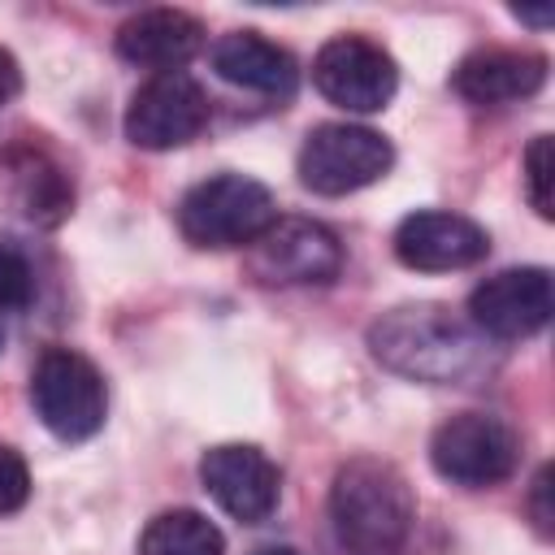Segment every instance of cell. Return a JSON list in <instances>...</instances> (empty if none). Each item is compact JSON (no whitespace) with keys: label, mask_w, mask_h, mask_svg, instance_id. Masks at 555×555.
Listing matches in <instances>:
<instances>
[{"label":"cell","mask_w":555,"mask_h":555,"mask_svg":"<svg viewBox=\"0 0 555 555\" xmlns=\"http://www.w3.org/2000/svg\"><path fill=\"white\" fill-rule=\"evenodd\" d=\"M126 139L134 147H147V152H169V147H182L191 143L204 126H208V95L204 87L182 74V69H169V74H152L126 104Z\"/></svg>","instance_id":"9c48e42d"},{"label":"cell","mask_w":555,"mask_h":555,"mask_svg":"<svg viewBox=\"0 0 555 555\" xmlns=\"http://www.w3.org/2000/svg\"><path fill=\"white\" fill-rule=\"evenodd\" d=\"M546 494H551V468L542 464L538 477H533V499H529V507H533V525H538L542 538L551 533V507H546Z\"/></svg>","instance_id":"44dd1931"},{"label":"cell","mask_w":555,"mask_h":555,"mask_svg":"<svg viewBox=\"0 0 555 555\" xmlns=\"http://www.w3.org/2000/svg\"><path fill=\"white\" fill-rule=\"evenodd\" d=\"M486 251H490V234L460 212L425 208V212L403 217L395 230V256L416 273L468 269V264L486 260Z\"/></svg>","instance_id":"7c38bea8"},{"label":"cell","mask_w":555,"mask_h":555,"mask_svg":"<svg viewBox=\"0 0 555 555\" xmlns=\"http://www.w3.org/2000/svg\"><path fill=\"white\" fill-rule=\"evenodd\" d=\"M416 520L408 477L373 455L347 460L330 486V529L343 555H399Z\"/></svg>","instance_id":"7a4b0ae2"},{"label":"cell","mask_w":555,"mask_h":555,"mask_svg":"<svg viewBox=\"0 0 555 555\" xmlns=\"http://www.w3.org/2000/svg\"><path fill=\"white\" fill-rule=\"evenodd\" d=\"M30 403L35 416L61 438V442H82L100 434L108 416V390L100 369L74 351V347H48L30 373Z\"/></svg>","instance_id":"277c9868"},{"label":"cell","mask_w":555,"mask_h":555,"mask_svg":"<svg viewBox=\"0 0 555 555\" xmlns=\"http://www.w3.org/2000/svg\"><path fill=\"white\" fill-rule=\"evenodd\" d=\"M199 48H204V26L199 17L182 9H147L121 22L117 30V56L139 69H156V74L186 65Z\"/></svg>","instance_id":"5bb4252c"},{"label":"cell","mask_w":555,"mask_h":555,"mask_svg":"<svg viewBox=\"0 0 555 555\" xmlns=\"http://www.w3.org/2000/svg\"><path fill=\"white\" fill-rule=\"evenodd\" d=\"M247 269L264 286H325L343 269V243L308 217H278L251 247Z\"/></svg>","instance_id":"52a82bcc"},{"label":"cell","mask_w":555,"mask_h":555,"mask_svg":"<svg viewBox=\"0 0 555 555\" xmlns=\"http://www.w3.org/2000/svg\"><path fill=\"white\" fill-rule=\"evenodd\" d=\"M551 308H555V291H551V273L542 264L503 269L468 295L473 330L486 338H499V343L538 334L551 321Z\"/></svg>","instance_id":"30bf717a"},{"label":"cell","mask_w":555,"mask_h":555,"mask_svg":"<svg viewBox=\"0 0 555 555\" xmlns=\"http://www.w3.org/2000/svg\"><path fill=\"white\" fill-rule=\"evenodd\" d=\"M312 87L347 113H377L399 87V65L364 35H334L312 56Z\"/></svg>","instance_id":"ba28073f"},{"label":"cell","mask_w":555,"mask_h":555,"mask_svg":"<svg viewBox=\"0 0 555 555\" xmlns=\"http://www.w3.org/2000/svg\"><path fill=\"white\" fill-rule=\"evenodd\" d=\"M13 186H17V204L30 221L39 225H56L69 217L74 208V186L61 173V165H52L39 152H22L13 156Z\"/></svg>","instance_id":"2e32d148"},{"label":"cell","mask_w":555,"mask_h":555,"mask_svg":"<svg viewBox=\"0 0 555 555\" xmlns=\"http://www.w3.org/2000/svg\"><path fill=\"white\" fill-rule=\"evenodd\" d=\"M26 499H30V468L13 447L0 442V516L17 512Z\"/></svg>","instance_id":"ffe728a7"},{"label":"cell","mask_w":555,"mask_h":555,"mask_svg":"<svg viewBox=\"0 0 555 555\" xmlns=\"http://www.w3.org/2000/svg\"><path fill=\"white\" fill-rule=\"evenodd\" d=\"M429 464L438 468V477H447L455 486L486 490L516 473L520 438L507 421H499L490 412H460L434 429Z\"/></svg>","instance_id":"5b68a950"},{"label":"cell","mask_w":555,"mask_h":555,"mask_svg":"<svg viewBox=\"0 0 555 555\" xmlns=\"http://www.w3.org/2000/svg\"><path fill=\"white\" fill-rule=\"evenodd\" d=\"M273 221V191L247 173L204 178L178 204V230L195 247H251Z\"/></svg>","instance_id":"3957f363"},{"label":"cell","mask_w":555,"mask_h":555,"mask_svg":"<svg viewBox=\"0 0 555 555\" xmlns=\"http://www.w3.org/2000/svg\"><path fill=\"white\" fill-rule=\"evenodd\" d=\"M256 555H299V551H291V546H260Z\"/></svg>","instance_id":"cb8c5ba5"},{"label":"cell","mask_w":555,"mask_h":555,"mask_svg":"<svg viewBox=\"0 0 555 555\" xmlns=\"http://www.w3.org/2000/svg\"><path fill=\"white\" fill-rule=\"evenodd\" d=\"M551 169H555V160H551V134H538L533 143H529V152H525V191H529V204L538 208V217H546L551 221V204H555V195H551Z\"/></svg>","instance_id":"ac0fdd59"},{"label":"cell","mask_w":555,"mask_h":555,"mask_svg":"<svg viewBox=\"0 0 555 555\" xmlns=\"http://www.w3.org/2000/svg\"><path fill=\"white\" fill-rule=\"evenodd\" d=\"M395 165V147L386 134L351 121H325L308 130L299 147V182L317 195H351Z\"/></svg>","instance_id":"8992f818"},{"label":"cell","mask_w":555,"mask_h":555,"mask_svg":"<svg viewBox=\"0 0 555 555\" xmlns=\"http://www.w3.org/2000/svg\"><path fill=\"white\" fill-rule=\"evenodd\" d=\"M17 91H22V69H17V56H13L9 48H0V104H9Z\"/></svg>","instance_id":"7402d4cb"},{"label":"cell","mask_w":555,"mask_h":555,"mask_svg":"<svg viewBox=\"0 0 555 555\" xmlns=\"http://www.w3.org/2000/svg\"><path fill=\"white\" fill-rule=\"evenodd\" d=\"M199 481L217 499V507L243 525H260L278 507V494H282L278 464L260 447H247V442L212 447L199 460Z\"/></svg>","instance_id":"8fae6325"},{"label":"cell","mask_w":555,"mask_h":555,"mask_svg":"<svg viewBox=\"0 0 555 555\" xmlns=\"http://www.w3.org/2000/svg\"><path fill=\"white\" fill-rule=\"evenodd\" d=\"M520 22H533V26H546L551 22V9H512Z\"/></svg>","instance_id":"603a6c76"},{"label":"cell","mask_w":555,"mask_h":555,"mask_svg":"<svg viewBox=\"0 0 555 555\" xmlns=\"http://www.w3.org/2000/svg\"><path fill=\"white\" fill-rule=\"evenodd\" d=\"M30 295H35V273H30L26 256L17 247L0 243V308L17 312V308L30 304Z\"/></svg>","instance_id":"d6986e66"},{"label":"cell","mask_w":555,"mask_h":555,"mask_svg":"<svg viewBox=\"0 0 555 555\" xmlns=\"http://www.w3.org/2000/svg\"><path fill=\"white\" fill-rule=\"evenodd\" d=\"M139 555H225V538L204 512L169 507L139 533Z\"/></svg>","instance_id":"e0dca14e"},{"label":"cell","mask_w":555,"mask_h":555,"mask_svg":"<svg viewBox=\"0 0 555 555\" xmlns=\"http://www.w3.org/2000/svg\"><path fill=\"white\" fill-rule=\"evenodd\" d=\"M542 82H546V56L525 52V48L468 52L451 74V87L468 104H512V100L533 95Z\"/></svg>","instance_id":"4fadbf2b"},{"label":"cell","mask_w":555,"mask_h":555,"mask_svg":"<svg viewBox=\"0 0 555 555\" xmlns=\"http://www.w3.org/2000/svg\"><path fill=\"white\" fill-rule=\"evenodd\" d=\"M373 356L416 382H473L486 369V334L451 317L442 304H403L373 321Z\"/></svg>","instance_id":"6da1fadb"},{"label":"cell","mask_w":555,"mask_h":555,"mask_svg":"<svg viewBox=\"0 0 555 555\" xmlns=\"http://www.w3.org/2000/svg\"><path fill=\"white\" fill-rule=\"evenodd\" d=\"M212 69L225 82L243 87V91H260V95H278V100L295 95V87H299L295 56L282 43H273V39H264L256 30L221 35L217 48H212Z\"/></svg>","instance_id":"9a60e30c"},{"label":"cell","mask_w":555,"mask_h":555,"mask_svg":"<svg viewBox=\"0 0 555 555\" xmlns=\"http://www.w3.org/2000/svg\"><path fill=\"white\" fill-rule=\"evenodd\" d=\"M0 347H4V325H0Z\"/></svg>","instance_id":"d4e9b609"}]
</instances>
